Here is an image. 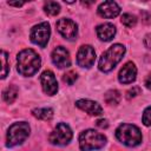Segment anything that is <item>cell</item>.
<instances>
[{"instance_id":"cell-22","label":"cell","mask_w":151,"mask_h":151,"mask_svg":"<svg viewBox=\"0 0 151 151\" xmlns=\"http://www.w3.org/2000/svg\"><path fill=\"white\" fill-rule=\"evenodd\" d=\"M1 60H2V73H1V78L5 79L6 76H7L8 72H9L8 63H7V53H6L5 51L1 52Z\"/></svg>"},{"instance_id":"cell-3","label":"cell","mask_w":151,"mask_h":151,"mask_svg":"<svg viewBox=\"0 0 151 151\" xmlns=\"http://www.w3.org/2000/svg\"><path fill=\"white\" fill-rule=\"evenodd\" d=\"M117 139L126 146H137L142 143V132L139 127L132 124H122L116 130Z\"/></svg>"},{"instance_id":"cell-20","label":"cell","mask_w":151,"mask_h":151,"mask_svg":"<svg viewBox=\"0 0 151 151\" xmlns=\"http://www.w3.org/2000/svg\"><path fill=\"white\" fill-rule=\"evenodd\" d=\"M120 20H122V24H123L124 26L129 27V28L136 26V24H137V18H136L134 15H132V14H129V13L123 14Z\"/></svg>"},{"instance_id":"cell-19","label":"cell","mask_w":151,"mask_h":151,"mask_svg":"<svg viewBox=\"0 0 151 151\" xmlns=\"http://www.w3.org/2000/svg\"><path fill=\"white\" fill-rule=\"evenodd\" d=\"M44 11L50 15H57L60 12V5L55 1H47L44 6Z\"/></svg>"},{"instance_id":"cell-12","label":"cell","mask_w":151,"mask_h":151,"mask_svg":"<svg viewBox=\"0 0 151 151\" xmlns=\"http://www.w3.org/2000/svg\"><path fill=\"white\" fill-rule=\"evenodd\" d=\"M98 14L106 19L116 18L120 13V7L114 1H104L98 6Z\"/></svg>"},{"instance_id":"cell-7","label":"cell","mask_w":151,"mask_h":151,"mask_svg":"<svg viewBox=\"0 0 151 151\" xmlns=\"http://www.w3.org/2000/svg\"><path fill=\"white\" fill-rule=\"evenodd\" d=\"M73 137L71 127L65 123H59L55 129L51 132L48 139L54 145H66L71 142Z\"/></svg>"},{"instance_id":"cell-18","label":"cell","mask_w":151,"mask_h":151,"mask_svg":"<svg viewBox=\"0 0 151 151\" xmlns=\"http://www.w3.org/2000/svg\"><path fill=\"white\" fill-rule=\"evenodd\" d=\"M120 98H122L120 92L117 91V90H110V91H107V92L105 93V96H104V100H105L106 104H109V105H117V104H119Z\"/></svg>"},{"instance_id":"cell-1","label":"cell","mask_w":151,"mask_h":151,"mask_svg":"<svg viewBox=\"0 0 151 151\" xmlns=\"http://www.w3.org/2000/svg\"><path fill=\"white\" fill-rule=\"evenodd\" d=\"M17 61H18V72L25 77H31L35 72H38L41 64L40 57L37 54L35 51L31 48L22 50L18 54Z\"/></svg>"},{"instance_id":"cell-21","label":"cell","mask_w":151,"mask_h":151,"mask_svg":"<svg viewBox=\"0 0 151 151\" xmlns=\"http://www.w3.org/2000/svg\"><path fill=\"white\" fill-rule=\"evenodd\" d=\"M77 79H78V74H77L76 72H73V71L66 72V73L63 76V80H64V83H66L67 85H73Z\"/></svg>"},{"instance_id":"cell-10","label":"cell","mask_w":151,"mask_h":151,"mask_svg":"<svg viewBox=\"0 0 151 151\" xmlns=\"http://www.w3.org/2000/svg\"><path fill=\"white\" fill-rule=\"evenodd\" d=\"M40 83H41L42 90L46 94L54 96L58 92V81L52 71H50V70L44 71L40 76Z\"/></svg>"},{"instance_id":"cell-26","label":"cell","mask_w":151,"mask_h":151,"mask_svg":"<svg viewBox=\"0 0 151 151\" xmlns=\"http://www.w3.org/2000/svg\"><path fill=\"white\" fill-rule=\"evenodd\" d=\"M144 45H145V47H147L149 50H151V34L145 35V38H144Z\"/></svg>"},{"instance_id":"cell-15","label":"cell","mask_w":151,"mask_h":151,"mask_svg":"<svg viewBox=\"0 0 151 151\" xmlns=\"http://www.w3.org/2000/svg\"><path fill=\"white\" fill-rule=\"evenodd\" d=\"M96 31H97L98 38L103 41H110L116 35V27H114V25H112L110 22H105V24L97 26Z\"/></svg>"},{"instance_id":"cell-16","label":"cell","mask_w":151,"mask_h":151,"mask_svg":"<svg viewBox=\"0 0 151 151\" xmlns=\"http://www.w3.org/2000/svg\"><path fill=\"white\" fill-rule=\"evenodd\" d=\"M33 116L40 120H50L53 117V110L50 107H41V109H34L32 111Z\"/></svg>"},{"instance_id":"cell-4","label":"cell","mask_w":151,"mask_h":151,"mask_svg":"<svg viewBox=\"0 0 151 151\" xmlns=\"http://www.w3.org/2000/svg\"><path fill=\"white\" fill-rule=\"evenodd\" d=\"M106 144V137L92 129L85 130L79 136V146L81 151H92L101 149Z\"/></svg>"},{"instance_id":"cell-28","label":"cell","mask_w":151,"mask_h":151,"mask_svg":"<svg viewBox=\"0 0 151 151\" xmlns=\"http://www.w3.org/2000/svg\"><path fill=\"white\" fill-rule=\"evenodd\" d=\"M8 5H11V6H17V7H20V6H22V5H24V2H8Z\"/></svg>"},{"instance_id":"cell-25","label":"cell","mask_w":151,"mask_h":151,"mask_svg":"<svg viewBox=\"0 0 151 151\" xmlns=\"http://www.w3.org/2000/svg\"><path fill=\"white\" fill-rule=\"evenodd\" d=\"M96 125H97L98 127L106 129V127L109 126V123H107V120H106V119H98V120L96 122Z\"/></svg>"},{"instance_id":"cell-13","label":"cell","mask_w":151,"mask_h":151,"mask_svg":"<svg viewBox=\"0 0 151 151\" xmlns=\"http://www.w3.org/2000/svg\"><path fill=\"white\" fill-rule=\"evenodd\" d=\"M76 106L91 116H99L103 113V107L97 101L90 99H79L76 101Z\"/></svg>"},{"instance_id":"cell-27","label":"cell","mask_w":151,"mask_h":151,"mask_svg":"<svg viewBox=\"0 0 151 151\" xmlns=\"http://www.w3.org/2000/svg\"><path fill=\"white\" fill-rule=\"evenodd\" d=\"M145 86L149 88V90H151V73L146 77V79H145Z\"/></svg>"},{"instance_id":"cell-2","label":"cell","mask_w":151,"mask_h":151,"mask_svg":"<svg viewBox=\"0 0 151 151\" xmlns=\"http://www.w3.org/2000/svg\"><path fill=\"white\" fill-rule=\"evenodd\" d=\"M125 54V47L122 44H114L109 50H106L98 63V67L101 72H110L112 71L116 65L123 59V55Z\"/></svg>"},{"instance_id":"cell-9","label":"cell","mask_w":151,"mask_h":151,"mask_svg":"<svg viewBox=\"0 0 151 151\" xmlns=\"http://www.w3.org/2000/svg\"><path fill=\"white\" fill-rule=\"evenodd\" d=\"M96 60V52L92 46L90 45H83L78 53H77V64L80 67L90 68Z\"/></svg>"},{"instance_id":"cell-24","label":"cell","mask_w":151,"mask_h":151,"mask_svg":"<svg viewBox=\"0 0 151 151\" xmlns=\"http://www.w3.org/2000/svg\"><path fill=\"white\" fill-rule=\"evenodd\" d=\"M137 94H140V87L133 86L132 88H130V90L126 92V98H127V99H131V98L136 97Z\"/></svg>"},{"instance_id":"cell-6","label":"cell","mask_w":151,"mask_h":151,"mask_svg":"<svg viewBox=\"0 0 151 151\" xmlns=\"http://www.w3.org/2000/svg\"><path fill=\"white\" fill-rule=\"evenodd\" d=\"M50 35H51V28H50V24L46 21L33 26L29 34L31 41L40 47H45L47 45L50 40Z\"/></svg>"},{"instance_id":"cell-8","label":"cell","mask_w":151,"mask_h":151,"mask_svg":"<svg viewBox=\"0 0 151 151\" xmlns=\"http://www.w3.org/2000/svg\"><path fill=\"white\" fill-rule=\"evenodd\" d=\"M58 32L67 40H74L77 38L78 34V27L77 24L71 20V19H66V18H61L57 21L55 24Z\"/></svg>"},{"instance_id":"cell-11","label":"cell","mask_w":151,"mask_h":151,"mask_svg":"<svg viewBox=\"0 0 151 151\" xmlns=\"http://www.w3.org/2000/svg\"><path fill=\"white\" fill-rule=\"evenodd\" d=\"M52 61L55 66H58L59 68H65L68 67L71 65V58H70V53L68 51L63 47V46H58L52 51Z\"/></svg>"},{"instance_id":"cell-23","label":"cell","mask_w":151,"mask_h":151,"mask_svg":"<svg viewBox=\"0 0 151 151\" xmlns=\"http://www.w3.org/2000/svg\"><path fill=\"white\" fill-rule=\"evenodd\" d=\"M143 124L145 126H150L151 125V106H147L144 112H143Z\"/></svg>"},{"instance_id":"cell-14","label":"cell","mask_w":151,"mask_h":151,"mask_svg":"<svg viewBox=\"0 0 151 151\" xmlns=\"http://www.w3.org/2000/svg\"><path fill=\"white\" fill-rule=\"evenodd\" d=\"M136 76H137V68H136V65L131 61L126 63L123 68L120 70L119 72V76H118V79L122 84H131L132 81L136 80Z\"/></svg>"},{"instance_id":"cell-17","label":"cell","mask_w":151,"mask_h":151,"mask_svg":"<svg viewBox=\"0 0 151 151\" xmlns=\"http://www.w3.org/2000/svg\"><path fill=\"white\" fill-rule=\"evenodd\" d=\"M17 96H18V87L14 86V85H11V86L6 87L2 92V98L8 104L13 103L17 99Z\"/></svg>"},{"instance_id":"cell-5","label":"cell","mask_w":151,"mask_h":151,"mask_svg":"<svg viewBox=\"0 0 151 151\" xmlns=\"http://www.w3.org/2000/svg\"><path fill=\"white\" fill-rule=\"evenodd\" d=\"M29 131H31L29 125L26 122H19V123L12 124L7 131L6 145L8 147H13L24 143L29 136Z\"/></svg>"}]
</instances>
